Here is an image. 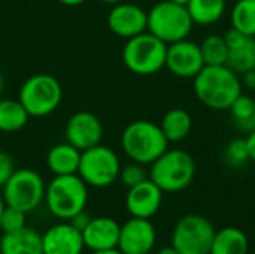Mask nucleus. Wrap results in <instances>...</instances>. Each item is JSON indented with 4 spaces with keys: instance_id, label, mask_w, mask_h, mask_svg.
<instances>
[{
    "instance_id": "f257e3e1",
    "label": "nucleus",
    "mask_w": 255,
    "mask_h": 254,
    "mask_svg": "<svg viewBox=\"0 0 255 254\" xmlns=\"http://www.w3.org/2000/svg\"><path fill=\"white\" fill-rule=\"evenodd\" d=\"M194 94L200 103L214 111H226L242 94L241 76L226 64L205 66L194 78Z\"/></svg>"
},
{
    "instance_id": "f03ea898",
    "label": "nucleus",
    "mask_w": 255,
    "mask_h": 254,
    "mask_svg": "<svg viewBox=\"0 0 255 254\" xmlns=\"http://www.w3.org/2000/svg\"><path fill=\"white\" fill-rule=\"evenodd\" d=\"M121 147L131 162L145 166L155 162L169 148V141L160 124L149 120H136L124 129Z\"/></svg>"
},
{
    "instance_id": "7ed1b4c3",
    "label": "nucleus",
    "mask_w": 255,
    "mask_h": 254,
    "mask_svg": "<svg viewBox=\"0 0 255 254\" xmlns=\"http://www.w3.org/2000/svg\"><path fill=\"white\" fill-rule=\"evenodd\" d=\"M43 202L54 217L69 222L73 216L85 210L88 186L78 174L55 175L46 186Z\"/></svg>"
},
{
    "instance_id": "20e7f679",
    "label": "nucleus",
    "mask_w": 255,
    "mask_h": 254,
    "mask_svg": "<svg viewBox=\"0 0 255 254\" xmlns=\"http://www.w3.org/2000/svg\"><path fill=\"white\" fill-rule=\"evenodd\" d=\"M196 162L185 150H166L151 163L149 180L155 183L163 193H179L194 180Z\"/></svg>"
},
{
    "instance_id": "39448f33",
    "label": "nucleus",
    "mask_w": 255,
    "mask_h": 254,
    "mask_svg": "<svg viewBox=\"0 0 255 254\" xmlns=\"http://www.w3.org/2000/svg\"><path fill=\"white\" fill-rule=\"evenodd\" d=\"M166 52L167 43L146 30L127 39L123 48V61L130 72L140 76H148L164 67Z\"/></svg>"
},
{
    "instance_id": "423d86ee",
    "label": "nucleus",
    "mask_w": 255,
    "mask_h": 254,
    "mask_svg": "<svg viewBox=\"0 0 255 254\" xmlns=\"http://www.w3.org/2000/svg\"><path fill=\"white\" fill-rule=\"evenodd\" d=\"M193 25L185 4L161 0L148 10V31L167 45L187 39Z\"/></svg>"
},
{
    "instance_id": "0eeeda50",
    "label": "nucleus",
    "mask_w": 255,
    "mask_h": 254,
    "mask_svg": "<svg viewBox=\"0 0 255 254\" xmlns=\"http://www.w3.org/2000/svg\"><path fill=\"white\" fill-rule=\"evenodd\" d=\"M63 88L60 81L48 73H36L27 78L18 94V100L22 103L30 117H46L52 114L61 103Z\"/></svg>"
},
{
    "instance_id": "6e6552de",
    "label": "nucleus",
    "mask_w": 255,
    "mask_h": 254,
    "mask_svg": "<svg viewBox=\"0 0 255 254\" xmlns=\"http://www.w3.org/2000/svg\"><path fill=\"white\" fill-rule=\"evenodd\" d=\"M45 181L39 172L24 168L15 169L1 189L3 201L7 207L31 213L45 201Z\"/></svg>"
},
{
    "instance_id": "1a4fd4ad",
    "label": "nucleus",
    "mask_w": 255,
    "mask_h": 254,
    "mask_svg": "<svg viewBox=\"0 0 255 254\" xmlns=\"http://www.w3.org/2000/svg\"><path fill=\"white\" fill-rule=\"evenodd\" d=\"M121 171L120 157L117 153L102 144H97L81 153L78 175L87 186L105 189L112 186Z\"/></svg>"
},
{
    "instance_id": "9d476101",
    "label": "nucleus",
    "mask_w": 255,
    "mask_h": 254,
    "mask_svg": "<svg viewBox=\"0 0 255 254\" xmlns=\"http://www.w3.org/2000/svg\"><path fill=\"white\" fill-rule=\"evenodd\" d=\"M215 228L203 216L187 214L181 217L172 232V247L179 254H209Z\"/></svg>"
},
{
    "instance_id": "9b49d317",
    "label": "nucleus",
    "mask_w": 255,
    "mask_h": 254,
    "mask_svg": "<svg viewBox=\"0 0 255 254\" xmlns=\"http://www.w3.org/2000/svg\"><path fill=\"white\" fill-rule=\"evenodd\" d=\"M164 67L178 78H194L205 67L200 45L188 39L169 43Z\"/></svg>"
},
{
    "instance_id": "f8f14e48",
    "label": "nucleus",
    "mask_w": 255,
    "mask_h": 254,
    "mask_svg": "<svg viewBox=\"0 0 255 254\" xmlns=\"http://www.w3.org/2000/svg\"><path fill=\"white\" fill-rule=\"evenodd\" d=\"M108 27L120 37H134L148 30V12L127 0L112 4L108 13Z\"/></svg>"
},
{
    "instance_id": "ddd939ff",
    "label": "nucleus",
    "mask_w": 255,
    "mask_h": 254,
    "mask_svg": "<svg viewBox=\"0 0 255 254\" xmlns=\"http://www.w3.org/2000/svg\"><path fill=\"white\" fill-rule=\"evenodd\" d=\"M157 243V231L151 220L131 217L120 228L118 250L123 254H149Z\"/></svg>"
},
{
    "instance_id": "4468645a",
    "label": "nucleus",
    "mask_w": 255,
    "mask_h": 254,
    "mask_svg": "<svg viewBox=\"0 0 255 254\" xmlns=\"http://www.w3.org/2000/svg\"><path fill=\"white\" fill-rule=\"evenodd\" d=\"M66 141L84 151L100 144L103 136V126L99 117L88 111L75 112L66 123Z\"/></svg>"
},
{
    "instance_id": "2eb2a0df",
    "label": "nucleus",
    "mask_w": 255,
    "mask_h": 254,
    "mask_svg": "<svg viewBox=\"0 0 255 254\" xmlns=\"http://www.w3.org/2000/svg\"><path fill=\"white\" fill-rule=\"evenodd\" d=\"M163 192L149 178L130 187L126 195V208L131 217L151 220L161 208Z\"/></svg>"
},
{
    "instance_id": "dca6fc26",
    "label": "nucleus",
    "mask_w": 255,
    "mask_h": 254,
    "mask_svg": "<svg viewBox=\"0 0 255 254\" xmlns=\"http://www.w3.org/2000/svg\"><path fill=\"white\" fill-rule=\"evenodd\" d=\"M84 249L81 231L69 222L54 225L42 235L43 254H82Z\"/></svg>"
},
{
    "instance_id": "f3484780",
    "label": "nucleus",
    "mask_w": 255,
    "mask_h": 254,
    "mask_svg": "<svg viewBox=\"0 0 255 254\" xmlns=\"http://www.w3.org/2000/svg\"><path fill=\"white\" fill-rule=\"evenodd\" d=\"M229 55L226 66L230 67L239 76L248 70L255 69V37L248 36L236 28L227 30L224 34Z\"/></svg>"
},
{
    "instance_id": "a211bd4d",
    "label": "nucleus",
    "mask_w": 255,
    "mask_h": 254,
    "mask_svg": "<svg viewBox=\"0 0 255 254\" xmlns=\"http://www.w3.org/2000/svg\"><path fill=\"white\" fill-rule=\"evenodd\" d=\"M120 223L111 217H96L82 229V240L85 249L90 252H102L118 249Z\"/></svg>"
},
{
    "instance_id": "6ab92c4d",
    "label": "nucleus",
    "mask_w": 255,
    "mask_h": 254,
    "mask_svg": "<svg viewBox=\"0 0 255 254\" xmlns=\"http://www.w3.org/2000/svg\"><path fill=\"white\" fill-rule=\"evenodd\" d=\"M0 254H43L42 235L27 226L16 232L3 234Z\"/></svg>"
},
{
    "instance_id": "aec40b11",
    "label": "nucleus",
    "mask_w": 255,
    "mask_h": 254,
    "mask_svg": "<svg viewBox=\"0 0 255 254\" xmlns=\"http://www.w3.org/2000/svg\"><path fill=\"white\" fill-rule=\"evenodd\" d=\"M81 150L69 144L67 141L63 144L54 145L46 154L48 169L54 175H72L78 174L79 162H81Z\"/></svg>"
},
{
    "instance_id": "412c9836",
    "label": "nucleus",
    "mask_w": 255,
    "mask_h": 254,
    "mask_svg": "<svg viewBox=\"0 0 255 254\" xmlns=\"http://www.w3.org/2000/svg\"><path fill=\"white\" fill-rule=\"evenodd\" d=\"M250 241L244 231L227 226L215 231L209 254H248Z\"/></svg>"
},
{
    "instance_id": "4be33fe9",
    "label": "nucleus",
    "mask_w": 255,
    "mask_h": 254,
    "mask_svg": "<svg viewBox=\"0 0 255 254\" xmlns=\"http://www.w3.org/2000/svg\"><path fill=\"white\" fill-rule=\"evenodd\" d=\"M160 127L169 142H181L188 138L193 127V120L185 109L173 108L164 114Z\"/></svg>"
},
{
    "instance_id": "5701e85b",
    "label": "nucleus",
    "mask_w": 255,
    "mask_h": 254,
    "mask_svg": "<svg viewBox=\"0 0 255 254\" xmlns=\"http://www.w3.org/2000/svg\"><path fill=\"white\" fill-rule=\"evenodd\" d=\"M185 6L193 22L206 27L218 22L224 16L227 0H190Z\"/></svg>"
},
{
    "instance_id": "b1692460",
    "label": "nucleus",
    "mask_w": 255,
    "mask_h": 254,
    "mask_svg": "<svg viewBox=\"0 0 255 254\" xmlns=\"http://www.w3.org/2000/svg\"><path fill=\"white\" fill-rule=\"evenodd\" d=\"M28 118V112L18 99H0V132H18L27 126Z\"/></svg>"
},
{
    "instance_id": "393cba45",
    "label": "nucleus",
    "mask_w": 255,
    "mask_h": 254,
    "mask_svg": "<svg viewBox=\"0 0 255 254\" xmlns=\"http://www.w3.org/2000/svg\"><path fill=\"white\" fill-rule=\"evenodd\" d=\"M200 45L202 57L205 61V66H223L227 61L229 48L224 39V34H208Z\"/></svg>"
},
{
    "instance_id": "a878e982",
    "label": "nucleus",
    "mask_w": 255,
    "mask_h": 254,
    "mask_svg": "<svg viewBox=\"0 0 255 254\" xmlns=\"http://www.w3.org/2000/svg\"><path fill=\"white\" fill-rule=\"evenodd\" d=\"M230 21L233 28L255 37V0H236Z\"/></svg>"
},
{
    "instance_id": "bb28decb",
    "label": "nucleus",
    "mask_w": 255,
    "mask_h": 254,
    "mask_svg": "<svg viewBox=\"0 0 255 254\" xmlns=\"http://www.w3.org/2000/svg\"><path fill=\"white\" fill-rule=\"evenodd\" d=\"M229 111L232 112V115L235 117L238 126L242 130H247L248 133L255 129V99H253L248 94H239L236 97V100L232 103V106L229 108Z\"/></svg>"
},
{
    "instance_id": "cd10ccee",
    "label": "nucleus",
    "mask_w": 255,
    "mask_h": 254,
    "mask_svg": "<svg viewBox=\"0 0 255 254\" xmlns=\"http://www.w3.org/2000/svg\"><path fill=\"white\" fill-rule=\"evenodd\" d=\"M224 157H226V162L233 168H239V166L245 165L247 162H250V153H248L247 141L239 139V138L230 141L226 151H224Z\"/></svg>"
},
{
    "instance_id": "c85d7f7f",
    "label": "nucleus",
    "mask_w": 255,
    "mask_h": 254,
    "mask_svg": "<svg viewBox=\"0 0 255 254\" xmlns=\"http://www.w3.org/2000/svg\"><path fill=\"white\" fill-rule=\"evenodd\" d=\"M22 228H25V213L18 208L4 205L0 219V231L3 234H9V232H16Z\"/></svg>"
},
{
    "instance_id": "c756f323",
    "label": "nucleus",
    "mask_w": 255,
    "mask_h": 254,
    "mask_svg": "<svg viewBox=\"0 0 255 254\" xmlns=\"http://www.w3.org/2000/svg\"><path fill=\"white\" fill-rule=\"evenodd\" d=\"M146 178H149V177H148V174H146L143 165L136 163V162H131V163L126 165L124 168L121 166L120 177H118V180H120L127 189L140 184V183L145 181Z\"/></svg>"
},
{
    "instance_id": "7c9ffc66",
    "label": "nucleus",
    "mask_w": 255,
    "mask_h": 254,
    "mask_svg": "<svg viewBox=\"0 0 255 254\" xmlns=\"http://www.w3.org/2000/svg\"><path fill=\"white\" fill-rule=\"evenodd\" d=\"M13 171H15V165L12 156L0 150V189H3V186L7 183Z\"/></svg>"
},
{
    "instance_id": "2f4dec72",
    "label": "nucleus",
    "mask_w": 255,
    "mask_h": 254,
    "mask_svg": "<svg viewBox=\"0 0 255 254\" xmlns=\"http://www.w3.org/2000/svg\"><path fill=\"white\" fill-rule=\"evenodd\" d=\"M90 220H91V217L85 213V210L84 211H81V213H78L76 216H73L70 220H69V223H72L78 231H81L82 232V229L90 223Z\"/></svg>"
},
{
    "instance_id": "473e14b6",
    "label": "nucleus",
    "mask_w": 255,
    "mask_h": 254,
    "mask_svg": "<svg viewBox=\"0 0 255 254\" xmlns=\"http://www.w3.org/2000/svg\"><path fill=\"white\" fill-rule=\"evenodd\" d=\"M241 82H242V87L245 85L247 88L250 90H255V69L254 70H248L245 73L241 75Z\"/></svg>"
},
{
    "instance_id": "72a5a7b5",
    "label": "nucleus",
    "mask_w": 255,
    "mask_h": 254,
    "mask_svg": "<svg viewBox=\"0 0 255 254\" xmlns=\"http://www.w3.org/2000/svg\"><path fill=\"white\" fill-rule=\"evenodd\" d=\"M247 145H248V153H250V160L255 162V129L251 130L247 136Z\"/></svg>"
},
{
    "instance_id": "f704fd0d",
    "label": "nucleus",
    "mask_w": 255,
    "mask_h": 254,
    "mask_svg": "<svg viewBox=\"0 0 255 254\" xmlns=\"http://www.w3.org/2000/svg\"><path fill=\"white\" fill-rule=\"evenodd\" d=\"M57 1H60L64 6H79V4L85 3L87 0H57Z\"/></svg>"
},
{
    "instance_id": "c9c22d12",
    "label": "nucleus",
    "mask_w": 255,
    "mask_h": 254,
    "mask_svg": "<svg viewBox=\"0 0 255 254\" xmlns=\"http://www.w3.org/2000/svg\"><path fill=\"white\" fill-rule=\"evenodd\" d=\"M155 254H179V253H178V250H176V249H173L172 246H169V247H163V249H160V250H158Z\"/></svg>"
},
{
    "instance_id": "e433bc0d",
    "label": "nucleus",
    "mask_w": 255,
    "mask_h": 254,
    "mask_svg": "<svg viewBox=\"0 0 255 254\" xmlns=\"http://www.w3.org/2000/svg\"><path fill=\"white\" fill-rule=\"evenodd\" d=\"M91 254H123L118 249H112V250H102V252H91Z\"/></svg>"
},
{
    "instance_id": "4c0bfd02",
    "label": "nucleus",
    "mask_w": 255,
    "mask_h": 254,
    "mask_svg": "<svg viewBox=\"0 0 255 254\" xmlns=\"http://www.w3.org/2000/svg\"><path fill=\"white\" fill-rule=\"evenodd\" d=\"M102 3H108V4H117V3H121V1H126V0H100Z\"/></svg>"
},
{
    "instance_id": "58836bf2",
    "label": "nucleus",
    "mask_w": 255,
    "mask_h": 254,
    "mask_svg": "<svg viewBox=\"0 0 255 254\" xmlns=\"http://www.w3.org/2000/svg\"><path fill=\"white\" fill-rule=\"evenodd\" d=\"M4 201H3V196L0 195V219H1V213H3V210H4Z\"/></svg>"
},
{
    "instance_id": "ea45409f",
    "label": "nucleus",
    "mask_w": 255,
    "mask_h": 254,
    "mask_svg": "<svg viewBox=\"0 0 255 254\" xmlns=\"http://www.w3.org/2000/svg\"><path fill=\"white\" fill-rule=\"evenodd\" d=\"M3 88H4V79H3V76H1V73H0V96H1V93H3Z\"/></svg>"
},
{
    "instance_id": "a19ab883",
    "label": "nucleus",
    "mask_w": 255,
    "mask_h": 254,
    "mask_svg": "<svg viewBox=\"0 0 255 254\" xmlns=\"http://www.w3.org/2000/svg\"><path fill=\"white\" fill-rule=\"evenodd\" d=\"M170 1H175V3H179V4H187L190 0H170Z\"/></svg>"
},
{
    "instance_id": "79ce46f5",
    "label": "nucleus",
    "mask_w": 255,
    "mask_h": 254,
    "mask_svg": "<svg viewBox=\"0 0 255 254\" xmlns=\"http://www.w3.org/2000/svg\"><path fill=\"white\" fill-rule=\"evenodd\" d=\"M254 117H255V111H254Z\"/></svg>"
},
{
    "instance_id": "37998d69",
    "label": "nucleus",
    "mask_w": 255,
    "mask_h": 254,
    "mask_svg": "<svg viewBox=\"0 0 255 254\" xmlns=\"http://www.w3.org/2000/svg\"><path fill=\"white\" fill-rule=\"evenodd\" d=\"M235 1H236V0H235Z\"/></svg>"
}]
</instances>
